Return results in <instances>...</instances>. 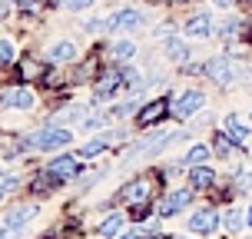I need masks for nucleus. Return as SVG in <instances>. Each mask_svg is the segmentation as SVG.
Here are the masks:
<instances>
[{
	"mask_svg": "<svg viewBox=\"0 0 252 239\" xmlns=\"http://www.w3.org/2000/svg\"><path fill=\"white\" fill-rule=\"evenodd\" d=\"M246 223H249V219H246L242 213H236V209H232V213H226V229H229V233H239Z\"/></svg>",
	"mask_w": 252,
	"mask_h": 239,
	"instance_id": "obj_22",
	"label": "nucleus"
},
{
	"mask_svg": "<svg viewBox=\"0 0 252 239\" xmlns=\"http://www.w3.org/2000/svg\"><path fill=\"white\" fill-rule=\"evenodd\" d=\"M13 189H17V176H0V200L10 196Z\"/></svg>",
	"mask_w": 252,
	"mask_h": 239,
	"instance_id": "obj_25",
	"label": "nucleus"
},
{
	"mask_svg": "<svg viewBox=\"0 0 252 239\" xmlns=\"http://www.w3.org/2000/svg\"><path fill=\"white\" fill-rule=\"evenodd\" d=\"M50 60H53V63H70V60H76V43H70V40H60V43L50 50Z\"/></svg>",
	"mask_w": 252,
	"mask_h": 239,
	"instance_id": "obj_16",
	"label": "nucleus"
},
{
	"mask_svg": "<svg viewBox=\"0 0 252 239\" xmlns=\"http://www.w3.org/2000/svg\"><path fill=\"white\" fill-rule=\"evenodd\" d=\"M150 239H163V236H150Z\"/></svg>",
	"mask_w": 252,
	"mask_h": 239,
	"instance_id": "obj_32",
	"label": "nucleus"
},
{
	"mask_svg": "<svg viewBox=\"0 0 252 239\" xmlns=\"http://www.w3.org/2000/svg\"><path fill=\"white\" fill-rule=\"evenodd\" d=\"M93 0H60V7H66V10H87Z\"/></svg>",
	"mask_w": 252,
	"mask_h": 239,
	"instance_id": "obj_27",
	"label": "nucleus"
},
{
	"mask_svg": "<svg viewBox=\"0 0 252 239\" xmlns=\"http://www.w3.org/2000/svg\"><path fill=\"white\" fill-rule=\"evenodd\" d=\"M179 239H183V236H179Z\"/></svg>",
	"mask_w": 252,
	"mask_h": 239,
	"instance_id": "obj_34",
	"label": "nucleus"
},
{
	"mask_svg": "<svg viewBox=\"0 0 252 239\" xmlns=\"http://www.w3.org/2000/svg\"><path fill=\"white\" fill-rule=\"evenodd\" d=\"M213 170L209 166H192V173H189V183L196 189H206V186H213Z\"/></svg>",
	"mask_w": 252,
	"mask_h": 239,
	"instance_id": "obj_17",
	"label": "nucleus"
},
{
	"mask_svg": "<svg viewBox=\"0 0 252 239\" xmlns=\"http://www.w3.org/2000/svg\"><path fill=\"white\" fill-rule=\"evenodd\" d=\"M216 3H219V7H229V3H232V0H216Z\"/></svg>",
	"mask_w": 252,
	"mask_h": 239,
	"instance_id": "obj_29",
	"label": "nucleus"
},
{
	"mask_svg": "<svg viewBox=\"0 0 252 239\" xmlns=\"http://www.w3.org/2000/svg\"><path fill=\"white\" fill-rule=\"evenodd\" d=\"M133 53H136V47H133L129 40H120V43L113 47V57H116V60H129Z\"/></svg>",
	"mask_w": 252,
	"mask_h": 239,
	"instance_id": "obj_23",
	"label": "nucleus"
},
{
	"mask_svg": "<svg viewBox=\"0 0 252 239\" xmlns=\"http://www.w3.org/2000/svg\"><path fill=\"white\" fill-rule=\"evenodd\" d=\"M33 213H37V206H17V209L7 216L3 229H0V233H3V239H13V236H17V233H20L30 219H33Z\"/></svg>",
	"mask_w": 252,
	"mask_h": 239,
	"instance_id": "obj_4",
	"label": "nucleus"
},
{
	"mask_svg": "<svg viewBox=\"0 0 252 239\" xmlns=\"http://www.w3.org/2000/svg\"><path fill=\"white\" fill-rule=\"evenodd\" d=\"M216 223H219V219H216L213 209H199V213L189 216V229H192V233H213Z\"/></svg>",
	"mask_w": 252,
	"mask_h": 239,
	"instance_id": "obj_11",
	"label": "nucleus"
},
{
	"mask_svg": "<svg viewBox=\"0 0 252 239\" xmlns=\"http://www.w3.org/2000/svg\"><path fill=\"white\" fill-rule=\"evenodd\" d=\"M10 60H13V47L7 43V40H0V67H7Z\"/></svg>",
	"mask_w": 252,
	"mask_h": 239,
	"instance_id": "obj_26",
	"label": "nucleus"
},
{
	"mask_svg": "<svg viewBox=\"0 0 252 239\" xmlns=\"http://www.w3.org/2000/svg\"><path fill=\"white\" fill-rule=\"evenodd\" d=\"M70 130H60V126H47V130H40V133H33L30 139H24L27 150H60V146H66L70 143Z\"/></svg>",
	"mask_w": 252,
	"mask_h": 239,
	"instance_id": "obj_1",
	"label": "nucleus"
},
{
	"mask_svg": "<svg viewBox=\"0 0 252 239\" xmlns=\"http://www.w3.org/2000/svg\"><path fill=\"white\" fill-rule=\"evenodd\" d=\"M189 200H192L189 189H176V193H169V196L156 206V213H159V216H173V213H179L183 206H189Z\"/></svg>",
	"mask_w": 252,
	"mask_h": 239,
	"instance_id": "obj_6",
	"label": "nucleus"
},
{
	"mask_svg": "<svg viewBox=\"0 0 252 239\" xmlns=\"http://www.w3.org/2000/svg\"><path fill=\"white\" fill-rule=\"evenodd\" d=\"M166 3H179V0H166Z\"/></svg>",
	"mask_w": 252,
	"mask_h": 239,
	"instance_id": "obj_31",
	"label": "nucleus"
},
{
	"mask_svg": "<svg viewBox=\"0 0 252 239\" xmlns=\"http://www.w3.org/2000/svg\"><path fill=\"white\" fill-rule=\"evenodd\" d=\"M206 76L213 80V83H232V76H236V70H232V63H229V57H216V60L206 63Z\"/></svg>",
	"mask_w": 252,
	"mask_h": 239,
	"instance_id": "obj_5",
	"label": "nucleus"
},
{
	"mask_svg": "<svg viewBox=\"0 0 252 239\" xmlns=\"http://www.w3.org/2000/svg\"><path fill=\"white\" fill-rule=\"evenodd\" d=\"M143 236V233H136V229H133V233H123V239H139Z\"/></svg>",
	"mask_w": 252,
	"mask_h": 239,
	"instance_id": "obj_28",
	"label": "nucleus"
},
{
	"mask_svg": "<svg viewBox=\"0 0 252 239\" xmlns=\"http://www.w3.org/2000/svg\"><path fill=\"white\" fill-rule=\"evenodd\" d=\"M246 219H249V226H252V209H249V213H246Z\"/></svg>",
	"mask_w": 252,
	"mask_h": 239,
	"instance_id": "obj_30",
	"label": "nucleus"
},
{
	"mask_svg": "<svg viewBox=\"0 0 252 239\" xmlns=\"http://www.w3.org/2000/svg\"><path fill=\"white\" fill-rule=\"evenodd\" d=\"M150 189H153V179L143 176V179H136V183H129L123 196H126L129 203H133V206H143V203L150 200Z\"/></svg>",
	"mask_w": 252,
	"mask_h": 239,
	"instance_id": "obj_10",
	"label": "nucleus"
},
{
	"mask_svg": "<svg viewBox=\"0 0 252 239\" xmlns=\"http://www.w3.org/2000/svg\"><path fill=\"white\" fill-rule=\"evenodd\" d=\"M103 146H106V139H93V143H87V146H80V153H76V156H80V160H87V156H96Z\"/></svg>",
	"mask_w": 252,
	"mask_h": 239,
	"instance_id": "obj_24",
	"label": "nucleus"
},
{
	"mask_svg": "<svg viewBox=\"0 0 252 239\" xmlns=\"http://www.w3.org/2000/svg\"><path fill=\"white\" fill-rule=\"evenodd\" d=\"M173 139V133H156L153 139H143V143H136L133 150H129V160H136V156H150V153H159Z\"/></svg>",
	"mask_w": 252,
	"mask_h": 239,
	"instance_id": "obj_7",
	"label": "nucleus"
},
{
	"mask_svg": "<svg viewBox=\"0 0 252 239\" xmlns=\"http://www.w3.org/2000/svg\"><path fill=\"white\" fill-rule=\"evenodd\" d=\"M202 103H206V97L199 90H186V93H179L176 100L169 103V113H176L179 120H189L196 110H202Z\"/></svg>",
	"mask_w": 252,
	"mask_h": 239,
	"instance_id": "obj_2",
	"label": "nucleus"
},
{
	"mask_svg": "<svg viewBox=\"0 0 252 239\" xmlns=\"http://www.w3.org/2000/svg\"><path fill=\"white\" fill-rule=\"evenodd\" d=\"M139 24H143V17H139L136 10H120V13H113L110 20H103V24H93L90 30H136Z\"/></svg>",
	"mask_w": 252,
	"mask_h": 239,
	"instance_id": "obj_3",
	"label": "nucleus"
},
{
	"mask_svg": "<svg viewBox=\"0 0 252 239\" xmlns=\"http://www.w3.org/2000/svg\"><path fill=\"white\" fill-rule=\"evenodd\" d=\"M209 156H213V153H209V146H192V150L186 153V163L189 166H202Z\"/></svg>",
	"mask_w": 252,
	"mask_h": 239,
	"instance_id": "obj_20",
	"label": "nucleus"
},
{
	"mask_svg": "<svg viewBox=\"0 0 252 239\" xmlns=\"http://www.w3.org/2000/svg\"><path fill=\"white\" fill-rule=\"evenodd\" d=\"M166 53H169V60H186V57H189V47L183 43V40L169 37V40H166Z\"/></svg>",
	"mask_w": 252,
	"mask_h": 239,
	"instance_id": "obj_19",
	"label": "nucleus"
},
{
	"mask_svg": "<svg viewBox=\"0 0 252 239\" xmlns=\"http://www.w3.org/2000/svg\"><path fill=\"white\" fill-rule=\"evenodd\" d=\"M3 103H7V106H13V110H30V106H33V93H30V90H24V87L7 90V93H3Z\"/></svg>",
	"mask_w": 252,
	"mask_h": 239,
	"instance_id": "obj_12",
	"label": "nucleus"
},
{
	"mask_svg": "<svg viewBox=\"0 0 252 239\" xmlns=\"http://www.w3.org/2000/svg\"><path fill=\"white\" fill-rule=\"evenodd\" d=\"M226 133H229L232 143H246V137H249V133H246V126H242L236 116H226Z\"/></svg>",
	"mask_w": 252,
	"mask_h": 239,
	"instance_id": "obj_18",
	"label": "nucleus"
},
{
	"mask_svg": "<svg viewBox=\"0 0 252 239\" xmlns=\"http://www.w3.org/2000/svg\"><path fill=\"white\" fill-rule=\"evenodd\" d=\"M120 229H123V216H110V219L100 226V236H116Z\"/></svg>",
	"mask_w": 252,
	"mask_h": 239,
	"instance_id": "obj_21",
	"label": "nucleus"
},
{
	"mask_svg": "<svg viewBox=\"0 0 252 239\" xmlns=\"http://www.w3.org/2000/svg\"><path fill=\"white\" fill-rule=\"evenodd\" d=\"M20 3H27V0H20Z\"/></svg>",
	"mask_w": 252,
	"mask_h": 239,
	"instance_id": "obj_33",
	"label": "nucleus"
},
{
	"mask_svg": "<svg viewBox=\"0 0 252 239\" xmlns=\"http://www.w3.org/2000/svg\"><path fill=\"white\" fill-rule=\"evenodd\" d=\"M43 73H47V67H43L40 60H33V57H24V63H20V76H24V83L43 80Z\"/></svg>",
	"mask_w": 252,
	"mask_h": 239,
	"instance_id": "obj_14",
	"label": "nucleus"
},
{
	"mask_svg": "<svg viewBox=\"0 0 252 239\" xmlns=\"http://www.w3.org/2000/svg\"><path fill=\"white\" fill-rule=\"evenodd\" d=\"M120 80H123L120 70H103L100 80H96V97H110V93L120 87Z\"/></svg>",
	"mask_w": 252,
	"mask_h": 239,
	"instance_id": "obj_13",
	"label": "nucleus"
},
{
	"mask_svg": "<svg viewBox=\"0 0 252 239\" xmlns=\"http://www.w3.org/2000/svg\"><path fill=\"white\" fill-rule=\"evenodd\" d=\"M186 34H192V37H206V34H213V20H209L206 13H196V17H189Z\"/></svg>",
	"mask_w": 252,
	"mask_h": 239,
	"instance_id": "obj_15",
	"label": "nucleus"
},
{
	"mask_svg": "<svg viewBox=\"0 0 252 239\" xmlns=\"http://www.w3.org/2000/svg\"><path fill=\"white\" fill-rule=\"evenodd\" d=\"M166 113H169V100H153L139 110V123L150 126V123H156V120H163Z\"/></svg>",
	"mask_w": 252,
	"mask_h": 239,
	"instance_id": "obj_9",
	"label": "nucleus"
},
{
	"mask_svg": "<svg viewBox=\"0 0 252 239\" xmlns=\"http://www.w3.org/2000/svg\"><path fill=\"white\" fill-rule=\"evenodd\" d=\"M47 173L57 179H73L76 173H80V163H76L73 156H57L50 166H47Z\"/></svg>",
	"mask_w": 252,
	"mask_h": 239,
	"instance_id": "obj_8",
	"label": "nucleus"
}]
</instances>
